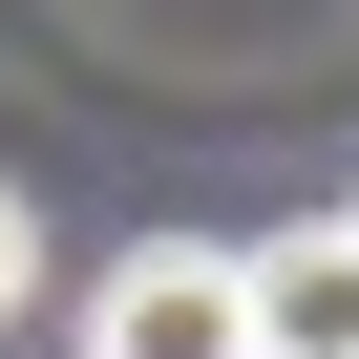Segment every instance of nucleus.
Wrapping results in <instances>:
<instances>
[{
	"instance_id": "f257e3e1",
	"label": "nucleus",
	"mask_w": 359,
	"mask_h": 359,
	"mask_svg": "<svg viewBox=\"0 0 359 359\" xmlns=\"http://www.w3.org/2000/svg\"><path fill=\"white\" fill-rule=\"evenodd\" d=\"M85 359H254V254H212V233H148V254H106V296H85Z\"/></svg>"
},
{
	"instance_id": "f03ea898",
	"label": "nucleus",
	"mask_w": 359,
	"mask_h": 359,
	"mask_svg": "<svg viewBox=\"0 0 359 359\" xmlns=\"http://www.w3.org/2000/svg\"><path fill=\"white\" fill-rule=\"evenodd\" d=\"M254 359H359V233H275L254 254Z\"/></svg>"
},
{
	"instance_id": "7ed1b4c3",
	"label": "nucleus",
	"mask_w": 359,
	"mask_h": 359,
	"mask_svg": "<svg viewBox=\"0 0 359 359\" xmlns=\"http://www.w3.org/2000/svg\"><path fill=\"white\" fill-rule=\"evenodd\" d=\"M22 296H43V212L0 191V317H22Z\"/></svg>"
},
{
	"instance_id": "20e7f679",
	"label": "nucleus",
	"mask_w": 359,
	"mask_h": 359,
	"mask_svg": "<svg viewBox=\"0 0 359 359\" xmlns=\"http://www.w3.org/2000/svg\"><path fill=\"white\" fill-rule=\"evenodd\" d=\"M338 233H359V212H338Z\"/></svg>"
}]
</instances>
